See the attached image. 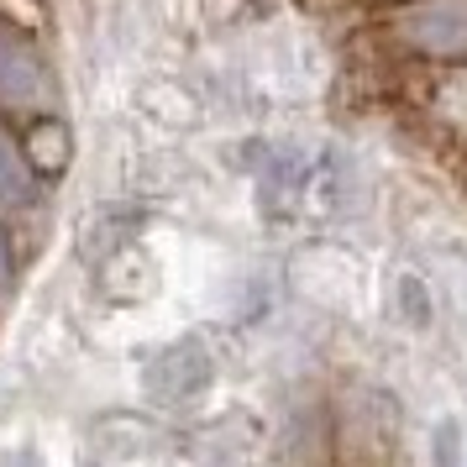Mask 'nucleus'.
<instances>
[{"mask_svg": "<svg viewBox=\"0 0 467 467\" xmlns=\"http://www.w3.org/2000/svg\"><path fill=\"white\" fill-rule=\"evenodd\" d=\"M362 37L410 68H467V0H404L383 5Z\"/></svg>", "mask_w": 467, "mask_h": 467, "instance_id": "nucleus-1", "label": "nucleus"}, {"mask_svg": "<svg viewBox=\"0 0 467 467\" xmlns=\"http://www.w3.org/2000/svg\"><path fill=\"white\" fill-rule=\"evenodd\" d=\"M0 116L11 127L64 116V85L53 53L43 47V32L0 11Z\"/></svg>", "mask_w": 467, "mask_h": 467, "instance_id": "nucleus-2", "label": "nucleus"}, {"mask_svg": "<svg viewBox=\"0 0 467 467\" xmlns=\"http://www.w3.org/2000/svg\"><path fill=\"white\" fill-rule=\"evenodd\" d=\"M358 5H368V11H383V5H404V0H358Z\"/></svg>", "mask_w": 467, "mask_h": 467, "instance_id": "nucleus-6", "label": "nucleus"}, {"mask_svg": "<svg viewBox=\"0 0 467 467\" xmlns=\"http://www.w3.org/2000/svg\"><path fill=\"white\" fill-rule=\"evenodd\" d=\"M22 232L0 215V316L11 310V299H16V284H22Z\"/></svg>", "mask_w": 467, "mask_h": 467, "instance_id": "nucleus-5", "label": "nucleus"}, {"mask_svg": "<svg viewBox=\"0 0 467 467\" xmlns=\"http://www.w3.org/2000/svg\"><path fill=\"white\" fill-rule=\"evenodd\" d=\"M400 68L415 79V85H404L415 116L462 152V142H467V68H410V64H400Z\"/></svg>", "mask_w": 467, "mask_h": 467, "instance_id": "nucleus-3", "label": "nucleus"}, {"mask_svg": "<svg viewBox=\"0 0 467 467\" xmlns=\"http://www.w3.org/2000/svg\"><path fill=\"white\" fill-rule=\"evenodd\" d=\"M47 205H53V190H47L43 179H37V169L26 163L22 131L0 116V215H5L11 226H22V221H43Z\"/></svg>", "mask_w": 467, "mask_h": 467, "instance_id": "nucleus-4", "label": "nucleus"}, {"mask_svg": "<svg viewBox=\"0 0 467 467\" xmlns=\"http://www.w3.org/2000/svg\"><path fill=\"white\" fill-rule=\"evenodd\" d=\"M457 173H462V190H467V142H462V152H457Z\"/></svg>", "mask_w": 467, "mask_h": 467, "instance_id": "nucleus-7", "label": "nucleus"}]
</instances>
